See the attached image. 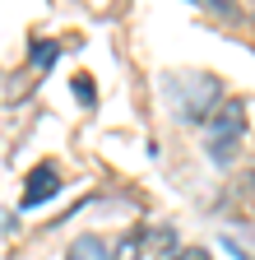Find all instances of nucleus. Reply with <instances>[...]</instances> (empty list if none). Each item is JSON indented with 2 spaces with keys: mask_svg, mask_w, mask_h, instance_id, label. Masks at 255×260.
I'll use <instances>...</instances> for the list:
<instances>
[{
  "mask_svg": "<svg viewBox=\"0 0 255 260\" xmlns=\"http://www.w3.org/2000/svg\"><path fill=\"white\" fill-rule=\"evenodd\" d=\"M181 255V237L172 223H149V228H135L130 237H121L116 246V260H176Z\"/></svg>",
  "mask_w": 255,
  "mask_h": 260,
  "instance_id": "f257e3e1",
  "label": "nucleus"
},
{
  "mask_svg": "<svg viewBox=\"0 0 255 260\" xmlns=\"http://www.w3.org/2000/svg\"><path fill=\"white\" fill-rule=\"evenodd\" d=\"M241 135H246V107L241 103H218L213 116L204 121V140H209L213 162H228L241 149Z\"/></svg>",
  "mask_w": 255,
  "mask_h": 260,
  "instance_id": "f03ea898",
  "label": "nucleus"
},
{
  "mask_svg": "<svg viewBox=\"0 0 255 260\" xmlns=\"http://www.w3.org/2000/svg\"><path fill=\"white\" fill-rule=\"evenodd\" d=\"M56 190H60V172H56V162H38V168L28 172V181H23V209L47 205Z\"/></svg>",
  "mask_w": 255,
  "mask_h": 260,
  "instance_id": "7ed1b4c3",
  "label": "nucleus"
},
{
  "mask_svg": "<svg viewBox=\"0 0 255 260\" xmlns=\"http://www.w3.org/2000/svg\"><path fill=\"white\" fill-rule=\"evenodd\" d=\"M65 260H116V255H107V242L102 237H79Z\"/></svg>",
  "mask_w": 255,
  "mask_h": 260,
  "instance_id": "20e7f679",
  "label": "nucleus"
},
{
  "mask_svg": "<svg viewBox=\"0 0 255 260\" xmlns=\"http://www.w3.org/2000/svg\"><path fill=\"white\" fill-rule=\"evenodd\" d=\"M56 51H60L56 42H42V47H33V60H38V65H47V60H56Z\"/></svg>",
  "mask_w": 255,
  "mask_h": 260,
  "instance_id": "39448f33",
  "label": "nucleus"
},
{
  "mask_svg": "<svg viewBox=\"0 0 255 260\" xmlns=\"http://www.w3.org/2000/svg\"><path fill=\"white\" fill-rule=\"evenodd\" d=\"M176 260H213V255H209L204 246H181V255H176Z\"/></svg>",
  "mask_w": 255,
  "mask_h": 260,
  "instance_id": "423d86ee",
  "label": "nucleus"
}]
</instances>
